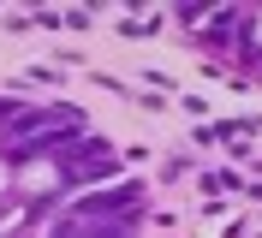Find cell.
<instances>
[{
	"label": "cell",
	"mask_w": 262,
	"mask_h": 238,
	"mask_svg": "<svg viewBox=\"0 0 262 238\" xmlns=\"http://www.w3.org/2000/svg\"><path fill=\"white\" fill-rule=\"evenodd\" d=\"M125 208H137V185H119V190L90 197V203H83V221H96V214H125Z\"/></svg>",
	"instance_id": "1"
}]
</instances>
